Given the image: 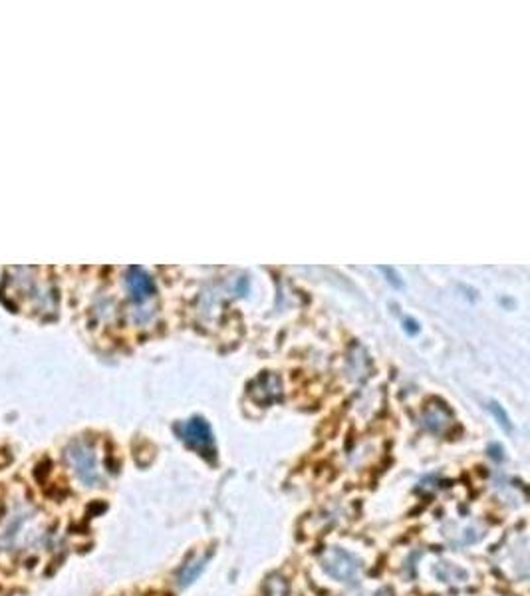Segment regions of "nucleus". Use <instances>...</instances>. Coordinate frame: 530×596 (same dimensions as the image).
Masks as SVG:
<instances>
[{
	"label": "nucleus",
	"mask_w": 530,
	"mask_h": 596,
	"mask_svg": "<svg viewBox=\"0 0 530 596\" xmlns=\"http://www.w3.org/2000/svg\"><path fill=\"white\" fill-rule=\"evenodd\" d=\"M177 431L181 440L197 449L206 460H215V438L213 431L203 418H193L189 422H183L177 426Z\"/></svg>",
	"instance_id": "obj_1"
},
{
	"label": "nucleus",
	"mask_w": 530,
	"mask_h": 596,
	"mask_svg": "<svg viewBox=\"0 0 530 596\" xmlns=\"http://www.w3.org/2000/svg\"><path fill=\"white\" fill-rule=\"evenodd\" d=\"M379 271L385 274V276H390L388 280H390V282H392L394 287H397V289H401V287H403V285H401V282L397 280V276H395V271H394V269H392V267H379Z\"/></svg>",
	"instance_id": "obj_7"
},
{
	"label": "nucleus",
	"mask_w": 530,
	"mask_h": 596,
	"mask_svg": "<svg viewBox=\"0 0 530 596\" xmlns=\"http://www.w3.org/2000/svg\"><path fill=\"white\" fill-rule=\"evenodd\" d=\"M70 458L74 461V467H76L78 475H80V479H82L84 483L92 485V483L98 479L96 455H94V451H92L89 447H86V445H76V447H72Z\"/></svg>",
	"instance_id": "obj_4"
},
{
	"label": "nucleus",
	"mask_w": 530,
	"mask_h": 596,
	"mask_svg": "<svg viewBox=\"0 0 530 596\" xmlns=\"http://www.w3.org/2000/svg\"><path fill=\"white\" fill-rule=\"evenodd\" d=\"M205 562L206 561H195V562H191V564H187V566H185V568L179 573V580H177V582H179V586H183V588H185V586H189L193 580H197V577H199V575L205 571Z\"/></svg>",
	"instance_id": "obj_5"
},
{
	"label": "nucleus",
	"mask_w": 530,
	"mask_h": 596,
	"mask_svg": "<svg viewBox=\"0 0 530 596\" xmlns=\"http://www.w3.org/2000/svg\"><path fill=\"white\" fill-rule=\"evenodd\" d=\"M322 566L330 577L343 582H352L359 575V562L343 548H330L322 559Z\"/></svg>",
	"instance_id": "obj_2"
},
{
	"label": "nucleus",
	"mask_w": 530,
	"mask_h": 596,
	"mask_svg": "<svg viewBox=\"0 0 530 596\" xmlns=\"http://www.w3.org/2000/svg\"><path fill=\"white\" fill-rule=\"evenodd\" d=\"M491 411H493V415H495L496 420H498V424L505 427L507 431H511V429H513V426H511V420H509V415L505 413V409L500 408L498 404H495V402H493V404H491Z\"/></svg>",
	"instance_id": "obj_6"
},
{
	"label": "nucleus",
	"mask_w": 530,
	"mask_h": 596,
	"mask_svg": "<svg viewBox=\"0 0 530 596\" xmlns=\"http://www.w3.org/2000/svg\"><path fill=\"white\" fill-rule=\"evenodd\" d=\"M127 290H129V296L136 305H145L149 298H153L155 294V287L151 276L145 273L141 267H134L127 271Z\"/></svg>",
	"instance_id": "obj_3"
},
{
	"label": "nucleus",
	"mask_w": 530,
	"mask_h": 596,
	"mask_svg": "<svg viewBox=\"0 0 530 596\" xmlns=\"http://www.w3.org/2000/svg\"><path fill=\"white\" fill-rule=\"evenodd\" d=\"M405 324H407V326H405V328H407V330H410L411 334H413V332H417V330H415V328H413V326H417V324L413 322V320H405Z\"/></svg>",
	"instance_id": "obj_8"
}]
</instances>
